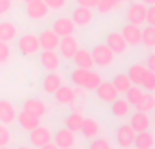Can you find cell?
I'll return each instance as SVG.
<instances>
[{
    "mask_svg": "<svg viewBox=\"0 0 155 149\" xmlns=\"http://www.w3.org/2000/svg\"><path fill=\"white\" fill-rule=\"evenodd\" d=\"M70 80L75 87L86 91H94L102 83V76L93 69L75 68L70 74Z\"/></svg>",
    "mask_w": 155,
    "mask_h": 149,
    "instance_id": "1",
    "label": "cell"
},
{
    "mask_svg": "<svg viewBox=\"0 0 155 149\" xmlns=\"http://www.w3.org/2000/svg\"><path fill=\"white\" fill-rule=\"evenodd\" d=\"M57 103L64 106H76L79 99L84 95L82 88H74L71 85H60L59 90L53 94Z\"/></svg>",
    "mask_w": 155,
    "mask_h": 149,
    "instance_id": "2",
    "label": "cell"
},
{
    "mask_svg": "<svg viewBox=\"0 0 155 149\" xmlns=\"http://www.w3.org/2000/svg\"><path fill=\"white\" fill-rule=\"evenodd\" d=\"M16 49L22 56H34V54L40 53L41 46L40 41H38V35L33 34V33H27L18 38L16 42Z\"/></svg>",
    "mask_w": 155,
    "mask_h": 149,
    "instance_id": "3",
    "label": "cell"
},
{
    "mask_svg": "<svg viewBox=\"0 0 155 149\" xmlns=\"http://www.w3.org/2000/svg\"><path fill=\"white\" fill-rule=\"evenodd\" d=\"M91 56L94 60V65H97L98 68L110 67L116 59V54L105 43H98V45L94 46L93 50H91Z\"/></svg>",
    "mask_w": 155,
    "mask_h": 149,
    "instance_id": "4",
    "label": "cell"
},
{
    "mask_svg": "<svg viewBox=\"0 0 155 149\" xmlns=\"http://www.w3.org/2000/svg\"><path fill=\"white\" fill-rule=\"evenodd\" d=\"M135 136H136V132L131 128V125L129 123H123V125L117 126V129L114 132L116 145L123 149L132 148L135 142Z\"/></svg>",
    "mask_w": 155,
    "mask_h": 149,
    "instance_id": "5",
    "label": "cell"
},
{
    "mask_svg": "<svg viewBox=\"0 0 155 149\" xmlns=\"http://www.w3.org/2000/svg\"><path fill=\"white\" fill-rule=\"evenodd\" d=\"M52 138H53V133L48 126L40 125L29 132V141L35 148H42L45 144L51 142Z\"/></svg>",
    "mask_w": 155,
    "mask_h": 149,
    "instance_id": "6",
    "label": "cell"
},
{
    "mask_svg": "<svg viewBox=\"0 0 155 149\" xmlns=\"http://www.w3.org/2000/svg\"><path fill=\"white\" fill-rule=\"evenodd\" d=\"M146 11L147 5L142 2H134L127 8V21L136 26H143L146 23Z\"/></svg>",
    "mask_w": 155,
    "mask_h": 149,
    "instance_id": "7",
    "label": "cell"
},
{
    "mask_svg": "<svg viewBox=\"0 0 155 149\" xmlns=\"http://www.w3.org/2000/svg\"><path fill=\"white\" fill-rule=\"evenodd\" d=\"M52 141L60 149H70L76 145V136L75 132L70 130L67 128H61L53 134Z\"/></svg>",
    "mask_w": 155,
    "mask_h": 149,
    "instance_id": "8",
    "label": "cell"
},
{
    "mask_svg": "<svg viewBox=\"0 0 155 149\" xmlns=\"http://www.w3.org/2000/svg\"><path fill=\"white\" fill-rule=\"evenodd\" d=\"M79 41L76 40L74 35H67V37H61L59 42V54L60 57L65 60H72V57L75 56V53L79 49Z\"/></svg>",
    "mask_w": 155,
    "mask_h": 149,
    "instance_id": "9",
    "label": "cell"
},
{
    "mask_svg": "<svg viewBox=\"0 0 155 149\" xmlns=\"http://www.w3.org/2000/svg\"><path fill=\"white\" fill-rule=\"evenodd\" d=\"M51 29L61 38V37H67V35H74L76 26L70 16H59V18L53 19Z\"/></svg>",
    "mask_w": 155,
    "mask_h": 149,
    "instance_id": "10",
    "label": "cell"
},
{
    "mask_svg": "<svg viewBox=\"0 0 155 149\" xmlns=\"http://www.w3.org/2000/svg\"><path fill=\"white\" fill-rule=\"evenodd\" d=\"M71 19L75 23V26L78 27H87L93 23L94 21V14L91 8L87 7H82V5H78L72 10L71 12Z\"/></svg>",
    "mask_w": 155,
    "mask_h": 149,
    "instance_id": "11",
    "label": "cell"
},
{
    "mask_svg": "<svg viewBox=\"0 0 155 149\" xmlns=\"http://www.w3.org/2000/svg\"><path fill=\"white\" fill-rule=\"evenodd\" d=\"M49 7L42 0H33L26 4V15L33 21H44L49 15Z\"/></svg>",
    "mask_w": 155,
    "mask_h": 149,
    "instance_id": "12",
    "label": "cell"
},
{
    "mask_svg": "<svg viewBox=\"0 0 155 149\" xmlns=\"http://www.w3.org/2000/svg\"><path fill=\"white\" fill-rule=\"evenodd\" d=\"M40 64L44 69L53 72L57 71L61 65V57L57 52L54 50H45L42 49V52L40 53Z\"/></svg>",
    "mask_w": 155,
    "mask_h": 149,
    "instance_id": "13",
    "label": "cell"
},
{
    "mask_svg": "<svg viewBox=\"0 0 155 149\" xmlns=\"http://www.w3.org/2000/svg\"><path fill=\"white\" fill-rule=\"evenodd\" d=\"M79 132L82 133V136L84 137V138L93 140L102 133V123L94 117L84 118Z\"/></svg>",
    "mask_w": 155,
    "mask_h": 149,
    "instance_id": "14",
    "label": "cell"
},
{
    "mask_svg": "<svg viewBox=\"0 0 155 149\" xmlns=\"http://www.w3.org/2000/svg\"><path fill=\"white\" fill-rule=\"evenodd\" d=\"M129 125L136 133H139V132L150 130L151 126H153V119L148 115V113L136 111L129 117Z\"/></svg>",
    "mask_w": 155,
    "mask_h": 149,
    "instance_id": "15",
    "label": "cell"
},
{
    "mask_svg": "<svg viewBox=\"0 0 155 149\" xmlns=\"http://www.w3.org/2000/svg\"><path fill=\"white\" fill-rule=\"evenodd\" d=\"M105 45H107L110 48V50L117 56V54H124L127 53V49H128V43L125 42L124 37L121 35V33L118 31H113L109 33L105 38Z\"/></svg>",
    "mask_w": 155,
    "mask_h": 149,
    "instance_id": "16",
    "label": "cell"
},
{
    "mask_svg": "<svg viewBox=\"0 0 155 149\" xmlns=\"http://www.w3.org/2000/svg\"><path fill=\"white\" fill-rule=\"evenodd\" d=\"M121 35L129 46L142 45V29H140V26H136V24H132L128 22L121 29Z\"/></svg>",
    "mask_w": 155,
    "mask_h": 149,
    "instance_id": "17",
    "label": "cell"
},
{
    "mask_svg": "<svg viewBox=\"0 0 155 149\" xmlns=\"http://www.w3.org/2000/svg\"><path fill=\"white\" fill-rule=\"evenodd\" d=\"M95 95L99 100H102L104 103H112L114 99L118 98V91L114 88V85L112 84V81H104L95 88Z\"/></svg>",
    "mask_w": 155,
    "mask_h": 149,
    "instance_id": "18",
    "label": "cell"
},
{
    "mask_svg": "<svg viewBox=\"0 0 155 149\" xmlns=\"http://www.w3.org/2000/svg\"><path fill=\"white\" fill-rule=\"evenodd\" d=\"M22 110L30 113V114L35 115L38 118H44L48 114V104L45 102H42L41 99H35V98H29L23 102Z\"/></svg>",
    "mask_w": 155,
    "mask_h": 149,
    "instance_id": "19",
    "label": "cell"
},
{
    "mask_svg": "<svg viewBox=\"0 0 155 149\" xmlns=\"http://www.w3.org/2000/svg\"><path fill=\"white\" fill-rule=\"evenodd\" d=\"M38 41H40L41 49H45V50H57L60 37L52 29H44L38 34Z\"/></svg>",
    "mask_w": 155,
    "mask_h": 149,
    "instance_id": "20",
    "label": "cell"
},
{
    "mask_svg": "<svg viewBox=\"0 0 155 149\" xmlns=\"http://www.w3.org/2000/svg\"><path fill=\"white\" fill-rule=\"evenodd\" d=\"M16 107L11 100H0V122L4 125H11L16 121Z\"/></svg>",
    "mask_w": 155,
    "mask_h": 149,
    "instance_id": "21",
    "label": "cell"
},
{
    "mask_svg": "<svg viewBox=\"0 0 155 149\" xmlns=\"http://www.w3.org/2000/svg\"><path fill=\"white\" fill-rule=\"evenodd\" d=\"M19 29L18 24L11 21H2L0 22V41L3 42H12L18 38Z\"/></svg>",
    "mask_w": 155,
    "mask_h": 149,
    "instance_id": "22",
    "label": "cell"
},
{
    "mask_svg": "<svg viewBox=\"0 0 155 149\" xmlns=\"http://www.w3.org/2000/svg\"><path fill=\"white\" fill-rule=\"evenodd\" d=\"M16 122L19 123V126H21L23 130L30 132L41 125V118H38V117H35V115L30 114V113L25 111V110H22V111H19L18 114H16Z\"/></svg>",
    "mask_w": 155,
    "mask_h": 149,
    "instance_id": "23",
    "label": "cell"
},
{
    "mask_svg": "<svg viewBox=\"0 0 155 149\" xmlns=\"http://www.w3.org/2000/svg\"><path fill=\"white\" fill-rule=\"evenodd\" d=\"M74 64L76 68H82V69H93L94 68V60L91 56V52L87 49H78L75 56L72 57Z\"/></svg>",
    "mask_w": 155,
    "mask_h": 149,
    "instance_id": "24",
    "label": "cell"
},
{
    "mask_svg": "<svg viewBox=\"0 0 155 149\" xmlns=\"http://www.w3.org/2000/svg\"><path fill=\"white\" fill-rule=\"evenodd\" d=\"M131 109H132V106L128 103L127 99L117 98L110 103V111H112V114L116 118H120V119H124V118L128 117L131 114Z\"/></svg>",
    "mask_w": 155,
    "mask_h": 149,
    "instance_id": "25",
    "label": "cell"
},
{
    "mask_svg": "<svg viewBox=\"0 0 155 149\" xmlns=\"http://www.w3.org/2000/svg\"><path fill=\"white\" fill-rule=\"evenodd\" d=\"M61 84H63V79L59 73H56V71L48 73L42 80V88L49 95H53Z\"/></svg>",
    "mask_w": 155,
    "mask_h": 149,
    "instance_id": "26",
    "label": "cell"
},
{
    "mask_svg": "<svg viewBox=\"0 0 155 149\" xmlns=\"http://www.w3.org/2000/svg\"><path fill=\"white\" fill-rule=\"evenodd\" d=\"M150 69H147L144 64H140V62H136V64H132L131 67L127 71V74H128L129 80L132 81L134 85H142V81L144 79L146 73Z\"/></svg>",
    "mask_w": 155,
    "mask_h": 149,
    "instance_id": "27",
    "label": "cell"
},
{
    "mask_svg": "<svg viewBox=\"0 0 155 149\" xmlns=\"http://www.w3.org/2000/svg\"><path fill=\"white\" fill-rule=\"evenodd\" d=\"M155 144V138L153 132L150 130H144V132H139L135 136V142L134 147L137 149H153Z\"/></svg>",
    "mask_w": 155,
    "mask_h": 149,
    "instance_id": "28",
    "label": "cell"
},
{
    "mask_svg": "<svg viewBox=\"0 0 155 149\" xmlns=\"http://www.w3.org/2000/svg\"><path fill=\"white\" fill-rule=\"evenodd\" d=\"M83 119H84V117H83L82 111L78 109L64 118V125L67 129H70V130H72L76 133V132L80 130V126H82V123H83Z\"/></svg>",
    "mask_w": 155,
    "mask_h": 149,
    "instance_id": "29",
    "label": "cell"
},
{
    "mask_svg": "<svg viewBox=\"0 0 155 149\" xmlns=\"http://www.w3.org/2000/svg\"><path fill=\"white\" fill-rule=\"evenodd\" d=\"M124 0H99L98 5H97V11L101 15H107V14H112L113 11L118 10V8L123 5Z\"/></svg>",
    "mask_w": 155,
    "mask_h": 149,
    "instance_id": "30",
    "label": "cell"
},
{
    "mask_svg": "<svg viewBox=\"0 0 155 149\" xmlns=\"http://www.w3.org/2000/svg\"><path fill=\"white\" fill-rule=\"evenodd\" d=\"M112 84L118 91V94H125L129 90V87L132 85V81L129 80L127 73H117L112 79Z\"/></svg>",
    "mask_w": 155,
    "mask_h": 149,
    "instance_id": "31",
    "label": "cell"
},
{
    "mask_svg": "<svg viewBox=\"0 0 155 149\" xmlns=\"http://www.w3.org/2000/svg\"><path fill=\"white\" fill-rule=\"evenodd\" d=\"M144 96V90H143L140 85H134L132 84L129 87V90L125 92V99L128 100V103L131 106H136L139 104V102L143 99Z\"/></svg>",
    "mask_w": 155,
    "mask_h": 149,
    "instance_id": "32",
    "label": "cell"
},
{
    "mask_svg": "<svg viewBox=\"0 0 155 149\" xmlns=\"http://www.w3.org/2000/svg\"><path fill=\"white\" fill-rule=\"evenodd\" d=\"M142 43L148 50H153L155 48V27L154 26L147 24L144 29H142Z\"/></svg>",
    "mask_w": 155,
    "mask_h": 149,
    "instance_id": "33",
    "label": "cell"
},
{
    "mask_svg": "<svg viewBox=\"0 0 155 149\" xmlns=\"http://www.w3.org/2000/svg\"><path fill=\"white\" fill-rule=\"evenodd\" d=\"M136 110L137 111H143V113H148L150 114L155 107V96L153 92H144L143 99L139 102V104H136Z\"/></svg>",
    "mask_w": 155,
    "mask_h": 149,
    "instance_id": "34",
    "label": "cell"
},
{
    "mask_svg": "<svg viewBox=\"0 0 155 149\" xmlns=\"http://www.w3.org/2000/svg\"><path fill=\"white\" fill-rule=\"evenodd\" d=\"M88 148H91V149H112L113 144L109 138H106V137L98 136L88 142Z\"/></svg>",
    "mask_w": 155,
    "mask_h": 149,
    "instance_id": "35",
    "label": "cell"
},
{
    "mask_svg": "<svg viewBox=\"0 0 155 149\" xmlns=\"http://www.w3.org/2000/svg\"><path fill=\"white\" fill-rule=\"evenodd\" d=\"M12 141V133L7 125L0 122V148H7Z\"/></svg>",
    "mask_w": 155,
    "mask_h": 149,
    "instance_id": "36",
    "label": "cell"
},
{
    "mask_svg": "<svg viewBox=\"0 0 155 149\" xmlns=\"http://www.w3.org/2000/svg\"><path fill=\"white\" fill-rule=\"evenodd\" d=\"M140 87H142L146 92H154L155 91V73L153 71H148V72L146 73Z\"/></svg>",
    "mask_w": 155,
    "mask_h": 149,
    "instance_id": "37",
    "label": "cell"
},
{
    "mask_svg": "<svg viewBox=\"0 0 155 149\" xmlns=\"http://www.w3.org/2000/svg\"><path fill=\"white\" fill-rule=\"evenodd\" d=\"M11 56H12V53H11V46L8 45V42L0 41V65L8 64Z\"/></svg>",
    "mask_w": 155,
    "mask_h": 149,
    "instance_id": "38",
    "label": "cell"
},
{
    "mask_svg": "<svg viewBox=\"0 0 155 149\" xmlns=\"http://www.w3.org/2000/svg\"><path fill=\"white\" fill-rule=\"evenodd\" d=\"M42 2L48 5L49 10H54V11L63 10L67 5V0H42Z\"/></svg>",
    "mask_w": 155,
    "mask_h": 149,
    "instance_id": "39",
    "label": "cell"
},
{
    "mask_svg": "<svg viewBox=\"0 0 155 149\" xmlns=\"http://www.w3.org/2000/svg\"><path fill=\"white\" fill-rule=\"evenodd\" d=\"M146 23L150 24V26L155 24V5L154 4L147 7V11H146Z\"/></svg>",
    "mask_w": 155,
    "mask_h": 149,
    "instance_id": "40",
    "label": "cell"
},
{
    "mask_svg": "<svg viewBox=\"0 0 155 149\" xmlns=\"http://www.w3.org/2000/svg\"><path fill=\"white\" fill-rule=\"evenodd\" d=\"M12 0H0V16L5 15L12 8Z\"/></svg>",
    "mask_w": 155,
    "mask_h": 149,
    "instance_id": "41",
    "label": "cell"
},
{
    "mask_svg": "<svg viewBox=\"0 0 155 149\" xmlns=\"http://www.w3.org/2000/svg\"><path fill=\"white\" fill-rule=\"evenodd\" d=\"M78 5H82V7H87V8H95L98 5L99 0H75Z\"/></svg>",
    "mask_w": 155,
    "mask_h": 149,
    "instance_id": "42",
    "label": "cell"
},
{
    "mask_svg": "<svg viewBox=\"0 0 155 149\" xmlns=\"http://www.w3.org/2000/svg\"><path fill=\"white\" fill-rule=\"evenodd\" d=\"M144 65L147 67V69H150V71H153V72H155V56H154L153 52L148 54V57H147V60H146Z\"/></svg>",
    "mask_w": 155,
    "mask_h": 149,
    "instance_id": "43",
    "label": "cell"
},
{
    "mask_svg": "<svg viewBox=\"0 0 155 149\" xmlns=\"http://www.w3.org/2000/svg\"><path fill=\"white\" fill-rule=\"evenodd\" d=\"M42 149H57V147H56V144H54L53 141H51V142H48V144L44 145Z\"/></svg>",
    "mask_w": 155,
    "mask_h": 149,
    "instance_id": "44",
    "label": "cell"
},
{
    "mask_svg": "<svg viewBox=\"0 0 155 149\" xmlns=\"http://www.w3.org/2000/svg\"><path fill=\"white\" fill-rule=\"evenodd\" d=\"M143 4L146 5H151V4H155V0H140Z\"/></svg>",
    "mask_w": 155,
    "mask_h": 149,
    "instance_id": "45",
    "label": "cell"
},
{
    "mask_svg": "<svg viewBox=\"0 0 155 149\" xmlns=\"http://www.w3.org/2000/svg\"><path fill=\"white\" fill-rule=\"evenodd\" d=\"M22 2H23V3H26V4H27V3H30V2H33V0H22Z\"/></svg>",
    "mask_w": 155,
    "mask_h": 149,
    "instance_id": "46",
    "label": "cell"
}]
</instances>
